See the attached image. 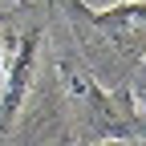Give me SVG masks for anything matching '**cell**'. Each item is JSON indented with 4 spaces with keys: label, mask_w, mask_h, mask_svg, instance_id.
Segmentation results:
<instances>
[{
    "label": "cell",
    "mask_w": 146,
    "mask_h": 146,
    "mask_svg": "<svg viewBox=\"0 0 146 146\" xmlns=\"http://www.w3.org/2000/svg\"><path fill=\"white\" fill-rule=\"evenodd\" d=\"M85 61L98 73H126L146 61V4H114L106 12L85 8L81 0H61Z\"/></svg>",
    "instance_id": "obj_1"
},
{
    "label": "cell",
    "mask_w": 146,
    "mask_h": 146,
    "mask_svg": "<svg viewBox=\"0 0 146 146\" xmlns=\"http://www.w3.org/2000/svg\"><path fill=\"white\" fill-rule=\"evenodd\" d=\"M36 45H41V29H25L16 33V41L8 49V65H4V89H0V134L12 126L16 110H21V98L29 94L33 81V65H36Z\"/></svg>",
    "instance_id": "obj_2"
},
{
    "label": "cell",
    "mask_w": 146,
    "mask_h": 146,
    "mask_svg": "<svg viewBox=\"0 0 146 146\" xmlns=\"http://www.w3.org/2000/svg\"><path fill=\"white\" fill-rule=\"evenodd\" d=\"M138 102H142V114H146V85H142V94H138Z\"/></svg>",
    "instance_id": "obj_3"
},
{
    "label": "cell",
    "mask_w": 146,
    "mask_h": 146,
    "mask_svg": "<svg viewBox=\"0 0 146 146\" xmlns=\"http://www.w3.org/2000/svg\"><path fill=\"white\" fill-rule=\"evenodd\" d=\"M110 146H142V142H110Z\"/></svg>",
    "instance_id": "obj_4"
},
{
    "label": "cell",
    "mask_w": 146,
    "mask_h": 146,
    "mask_svg": "<svg viewBox=\"0 0 146 146\" xmlns=\"http://www.w3.org/2000/svg\"><path fill=\"white\" fill-rule=\"evenodd\" d=\"M16 4H21V8H25V4H29V0H16Z\"/></svg>",
    "instance_id": "obj_5"
}]
</instances>
